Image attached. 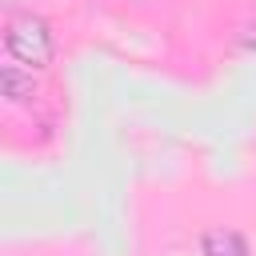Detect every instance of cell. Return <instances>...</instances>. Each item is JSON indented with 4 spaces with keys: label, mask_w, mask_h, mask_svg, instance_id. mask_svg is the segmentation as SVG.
I'll list each match as a JSON object with an SVG mask.
<instances>
[{
    "label": "cell",
    "mask_w": 256,
    "mask_h": 256,
    "mask_svg": "<svg viewBox=\"0 0 256 256\" xmlns=\"http://www.w3.org/2000/svg\"><path fill=\"white\" fill-rule=\"evenodd\" d=\"M8 4H24V0H8Z\"/></svg>",
    "instance_id": "5"
},
{
    "label": "cell",
    "mask_w": 256,
    "mask_h": 256,
    "mask_svg": "<svg viewBox=\"0 0 256 256\" xmlns=\"http://www.w3.org/2000/svg\"><path fill=\"white\" fill-rule=\"evenodd\" d=\"M4 48L16 64L24 68H44L56 52V40H52V28L40 20V16H12L4 24Z\"/></svg>",
    "instance_id": "1"
},
{
    "label": "cell",
    "mask_w": 256,
    "mask_h": 256,
    "mask_svg": "<svg viewBox=\"0 0 256 256\" xmlns=\"http://www.w3.org/2000/svg\"><path fill=\"white\" fill-rule=\"evenodd\" d=\"M0 88H4V96H8L12 104H20V100H28V96L36 92V80H32V68L24 72V64H4V72H0Z\"/></svg>",
    "instance_id": "3"
},
{
    "label": "cell",
    "mask_w": 256,
    "mask_h": 256,
    "mask_svg": "<svg viewBox=\"0 0 256 256\" xmlns=\"http://www.w3.org/2000/svg\"><path fill=\"white\" fill-rule=\"evenodd\" d=\"M200 252H204V256H248V244H244V236L232 232V228H212V232H204Z\"/></svg>",
    "instance_id": "2"
},
{
    "label": "cell",
    "mask_w": 256,
    "mask_h": 256,
    "mask_svg": "<svg viewBox=\"0 0 256 256\" xmlns=\"http://www.w3.org/2000/svg\"><path fill=\"white\" fill-rule=\"evenodd\" d=\"M240 48L256 52V24H244V28H240Z\"/></svg>",
    "instance_id": "4"
}]
</instances>
